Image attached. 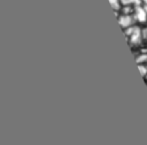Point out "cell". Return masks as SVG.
<instances>
[{
	"label": "cell",
	"mask_w": 147,
	"mask_h": 145,
	"mask_svg": "<svg viewBox=\"0 0 147 145\" xmlns=\"http://www.w3.org/2000/svg\"><path fill=\"white\" fill-rule=\"evenodd\" d=\"M141 3L145 5V6H147V0H141Z\"/></svg>",
	"instance_id": "9"
},
{
	"label": "cell",
	"mask_w": 147,
	"mask_h": 145,
	"mask_svg": "<svg viewBox=\"0 0 147 145\" xmlns=\"http://www.w3.org/2000/svg\"><path fill=\"white\" fill-rule=\"evenodd\" d=\"M139 69H140V72L142 76H147V66L141 63V64H139Z\"/></svg>",
	"instance_id": "7"
},
{
	"label": "cell",
	"mask_w": 147,
	"mask_h": 145,
	"mask_svg": "<svg viewBox=\"0 0 147 145\" xmlns=\"http://www.w3.org/2000/svg\"><path fill=\"white\" fill-rule=\"evenodd\" d=\"M136 60H137V63H138V64L147 63V54H146V53H142L141 55L137 56V58H136Z\"/></svg>",
	"instance_id": "6"
},
{
	"label": "cell",
	"mask_w": 147,
	"mask_h": 145,
	"mask_svg": "<svg viewBox=\"0 0 147 145\" xmlns=\"http://www.w3.org/2000/svg\"><path fill=\"white\" fill-rule=\"evenodd\" d=\"M123 6H138L141 3V0H121Z\"/></svg>",
	"instance_id": "5"
},
{
	"label": "cell",
	"mask_w": 147,
	"mask_h": 145,
	"mask_svg": "<svg viewBox=\"0 0 147 145\" xmlns=\"http://www.w3.org/2000/svg\"><path fill=\"white\" fill-rule=\"evenodd\" d=\"M142 36H144V38L147 40V26H146V28L142 30Z\"/></svg>",
	"instance_id": "8"
},
{
	"label": "cell",
	"mask_w": 147,
	"mask_h": 145,
	"mask_svg": "<svg viewBox=\"0 0 147 145\" xmlns=\"http://www.w3.org/2000/svg\"><path fill=\"white\" fill-rule=\"evenodd\" d=\"M124 31H125V35H126V37H127V39H129V41H130L131 44L138 45V44L141 41V39L144 38V36H142V30H140V29H139L138 26H136V25H132V26L125 29Z\"/></svg>",
	"instance_id": "1"
},
{
	"label": "cell",
	"mask_w": 147,
	"mask_h": 145,
	"mask_svg": "<svg viewBox=\"0 0 147 145\" xmlns=\"http://www.w3.org/2000/svg\"><path fill=\"white\" fill-rule=\"evenodd\" d=\"M109 3H110V6H111V8H113L116 13L119 12V10H122V8H123V3H122L121 0H109Z\"/></svg>",
	"instance_id": "4"
},
{
	"label": "cell",
	"mask_w": 147,
	"mask_h": 145,
	"mask_svg": "<svg viewBox=\"0 0 147 145\" xmlns=\"http://www.w3.org/2000/svg\"><path fill=\"white\" fill-rule=\"evenodd\" d=\"M133 16H134V20L140 22V23H145L147 22V10L146 8L144 7L142 3L134 7L133 9Z\"/></svg>",
	"instance_id": "2"
},
{
	"label": "cell",
	"mask_w": 147,
	"mask_h": 145,
	"mask_svg": "<svg viewBox=\"0 0 147 145\" xmlns=\"http://www.w3.org/2000/svg\"><path fill=\"white\" fill-rule=\"evenodd\" d=\"M134 16H133V14L131 13V14H129V13H123V14H121L119 15V17H118V22H119V24H121V26L125 30V29H127V28H130V26H132L133 24H134Z\"/></svg>",
	"instance_id": "3"
}]
</instances>
